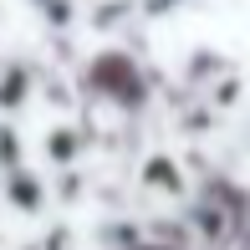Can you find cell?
Returning <instances> with one entry per match:
<instances>
[{"label": "cell", "mask_w": 250, "mask_h": 250, "mask_svg": "<svg viewBox=\"0 0 250 250\" xmlns=\"http://www.w3.org/2000/svg\"><path fill=\"white\" fill-rule=\"evenodd\" d=\"M143 184L158 189V194H184V179H179V168L168 164V158H148V168H143Z\"/></svg>", "instance_id": "6da1fadb"}]
</instances>
